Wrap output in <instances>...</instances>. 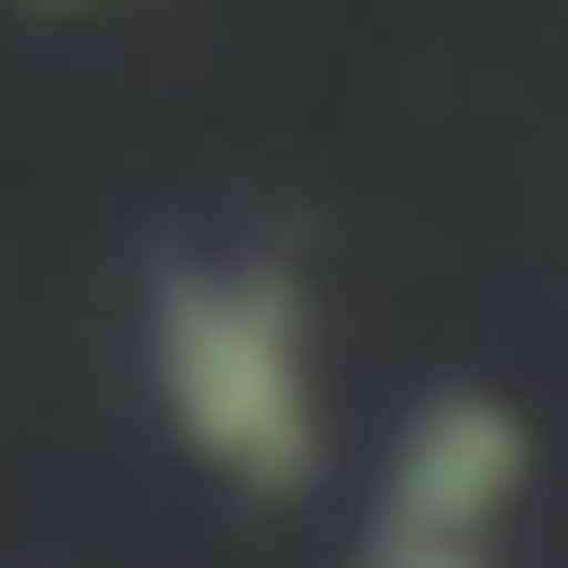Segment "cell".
Instances as JSON below:
<instances>
[{
    "label": "cell",
    "mask_w": 568,
    "mask_h": 568,
    "mask_svg": "<svg viewBox=\"0 0 568 568\" xmlns=\"http://www.w3.org/2000/svg\"><path fill=\"white\" fill-rule=\"evenodd\" d=\"M28 14H42V28H83V14H111V0H28Z\"/></svg>",
    "instance_id": "obj_3"
},
{
    "label": "cell",
    "mask_w": 568,
    "mask_h": 568,
    "mask_svg": "<svg viewBox=\"0 0 568 568\" xmlns=\"http://www.w3.org/2000/svg\"><path fill=\"white\" fill-rule=\"evenodd\" d=\"M514 514H527V416L499 388H430L388 430L361 568H514Z\"/></svg>",
    "instance_id": "obj_2"
},
{
    "label": "cell",
    "mask_w": 568,
    "mask_h": 568,
    "mask_svg": "<svg viewBox=\"0 0 568 568\" xmlns=\"http://www.w3.org/2000/svg\"><path fill=\"white\" fill-rule=\"evenodd\" d=\"M139 375L181 458L236 499H305L333 471V347L292 250H166L139 277Z\"/></svg>",
    "instance_id": "obj_1"
}]
</instances>
